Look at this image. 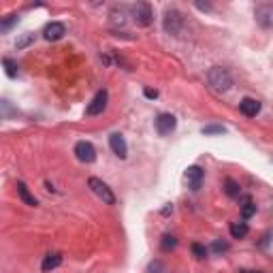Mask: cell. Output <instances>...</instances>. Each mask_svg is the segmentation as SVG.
<instances>
[{
  "instance_id": "cb8c5ba5",
  "label": "cell",
  "mask_w": 273,
  "mask_h": 273,
  "mask_svg": "<svg viewBox=\"0 0 273 273\" xmlns=\"http://www.w3.org/2000/svg\"><path fill=\"white\" fill-rule=\"evenodd\" d=\"M212 250H214L216 254H222V252H226V250H228V244H224V242H214Z\"/></svg>"
},
{
  "instance_id": "277c9868",
  "label": "cell",
  "mask_w": 273,
  "mask_h": 273,
  "mask_svg": "<svg viewBox=\"0 0 273 273\" xmlns=\"http://www.w3.org/2000/svg\"><path fill=\"white\" fill-rule=\"evenodd\" d=\"M182 26H184V15L180 11H175V9H168L164 13V30L168 32V34L178 36L182 32Z\"/></svg>"
},
{
  "instance_id": "3957f363",
  "label": "cell",
  "mask_w": 273,
  "mask_h": 273,
  "mask_svg": "<svg viewBox=\"0 0 273 273\" xmlns=\"http://www.w3.org/2000/svg\"><path fill=\"white\" fill-rule=\"evenodd\" d=\"M132 15H134L136 26H141V28H148L150 24L154 22V11H152V4L150 2H139L132 9Z\"/></svg>"
},
{
  "instance_id": "9a60e30c",
  "label": "cell",
  "mask_w": 273,
  "mask_h": 273,
  "mask_svg": "<svg viewBox=\"0 0 273 273\" xmlns=\"http://www.w3.org/2000/svg\"><path fill=\"white\" fill-rule=\"evenodd\" d=\"M111 24H114V26H124L126 24V6H114V11H111Z\"/></svg>"
},
{
  "instance_id": "7c38bea8",
  "label": "cell",
  "mask_w": 273,
  "mask_h": 273,
  "mask_svg": "<svg viewBox=\"0 0 273 273\" xmlns=\"http://www.w3.org/2000/svg\"><path fill=\"white\" fill-rule=\"evenodd\" d=\"M186 182L192 190H198L200 188V182H203V168L200 166H188L186 168Z\"/></svg>"
},
{
  "instance_id": "2e32d148",
  "label": "cell",
  "mask_w": 273,
  "mask_h": 273,
  "mask_svg": "<svg viewBox=\"0 0 273 273\" xmlns=\"http://www.w3.org/2000/svg\"><path fill=\"white\" fill-rule=\"evenodd\" d=\"M248 224L246 222H235V224H230V235H232V239H244L246 235H248Z\"/></svg>"
},
{
  "instance_id": "603a6c76",
  "label": "cell",
  "mask_w": 273,
  "mask_h": 273,
  "mask_svg": "<svg viewBox=\"0 0 273 273\" xmlns=\"http://www.w3.org/2000/svg\"><path fill=\"white\" fill-rule=\"evenodd\" d=\"M4 66H6V75H9V77H15V75H18V70H15V68H18V64H15L13 60L6 58V60H4Z\"/></svg>"
},
{
  "instance_id": "30bf717a",
  "label": "cell",
  "mask_w": 273,
  "mask_h": 273,
  "mask_svg": "<svg viewBox=\"0 0 273 273\" xmlns=\"http://www.w3.org/2000/svg\"><path fill=\"white\" fill-rule=\"evenodd\" d=\"M109 146H111V150H114V154L118 156V158H126L128 156V146H126V141H124V136L122 134H111L109 136Z\"/></svg>"
},
{
  "instance_id": "484cf974",
  "label": "cell",
  "mask_w": 273,
  "mask_h": 273,
  "mask_svg": "<svg viewBox=\"0 0 273 273\" xmlns=\"http://www.w3.org/2000/svg\"><path fill=\"white\" fill-rule=\"evenodd\" d=\"M146 96H148V98H156L158 92L156 90H146Z\"/></svg>"
},
{
  "instance_id": "4316f807",
  "label": "cell",
  "mask_w": 273,
  "mask_h": 273,
  "mask_svg": "<svg viewBox=\"0 0 273 273\" xmlns=\"http://www.w3.org/2000/svg\"><path fill=\"white\" fill-rule=\"evenodd\" d=\"M244 273H260V271H244Z\"/></svg>"
},
{
  "instance_id": "8992f818",
  "label": "cell",
  "mask_w": 273,
  "mask_h": 273,
  "mask_svg": "<svg viewBox=\"0 0 273 273\" xmlns=\"http://www.w3.org/2000/svg\"><path fill=\"white\" fill-rule=\"evenodd\" d=\"M154 124H156L158 134H171L175 130V126H178V120H175V116H171V114H160Z\"/></svg>"
},
{
  "instance_id": "d4e9b609",
  "label": "cell",
  "mask_w": 273,
  "mask_h": 273,
  "mask_svg": "<svg viewBox=\"0 0 273 273\" xmlns=\"http://www.w3.org/2000/svg\"><path fill=\"white\" fill-rule=\"evenodd\" d=\"M15 22H18V18H15V15H11V18H9V20L0 22V30H9V28L13 26V24H15Z\"/></svg>"
},
{
  "instance_id": "52a82bcc",
  "label": "cell",
  "mask_w": 273,
  "mask_h": 273,
  "mask_svg": "<svg viewBox=\"0 0 273 273\" xmlns=\"http://www.w3.org/2000/svg\"><path fill=\"white\" fill-rule=\"evenodd\" d=\"M107 98H109L107 90H100V92L92 98L90 105H88L86 114H88V116H98V114H102V111H105V107H107Z\"/></svg>"
},
{
  "instance_id": "5b68a950",
  "label": "cell",
  "mask_w": 273,
  "mask_h": 273,
  "mask_svg": "<svg viewBox=\"0 0 273 273\" xmlns=\"http://www.w3.org/2000/svg\"><path fill=\"white\" fill-rule=\"evenodd\" d=\"M75 156H77V160L90 164V162H94V160H96V150H94V146L90 141H79L75 146Z\"/></svg>"
},
{
  "instance_id": "ac0fdd59",
  "label": "cell",
  "mask_w": 273,
  "mask_h": 273,
  "mask_svg": "<svg viewBox=\"0 0 273 273\" xmlns=\"http://www.w3.org/2000/svg\"><path fill=\"white\" fill-rule=\"evenodd\" d=\"M178 246V239H175L173 235H164L162 237V244H160V248H162L164 252H168V250H173V248Z\"/></svg>"
},
{
  "instance_id": "ffe728a7",
  "label": "cell",
  "mask_w": 273,
  "mask_h": 273,
  "mask_svg": "<svg viewBox=\"0 0 273 273\" xmlns=\"http://www.w3.org/2000/svg\"><path fill=\"white\" fill-rule=\"evenodd\" d=\"M192 254H194L196 258H205V256H207V248L200 246V244H192Z\"/></svg>"
},
{
  "instance_id": "d6986e66",
  "label": "cell",
  "mask_w": 273,
  "mask_h": 273,
  "mask_svg": "<svg viewBox=\"0 0 273 273\" xmlns=\"http://www.w3.org/2000/svg\"><path fill=\"white\" fill-rule=\"evenodd\" d=\"M254 214H256V205L252 203V200H248V203L244 205V210H242V216H244V218L248 220V218H252Z\"/></svg>"
},
{
  "instance_id": "6da1fadb",
  "label": "cell",
  "mask_w": 273,
  "mask_h": 273,
  "mask_svg": "<svg viewBox=\"0 0 273 273\" xmlns=\"http://www.w3.org/2000/svg\"><path fill=\"white\" fill-rule=\"evenodd\" d=\"M207 79H210V86L216 92H228L232 88V77H230L228 70L222 68V66H214L210 70V75H207Z\"/></svg>"
},
{
  "instance_id": "44dd1931",
  "label": "cell",
  "mask_w": 273,
  "mask_h": 273,
  "mask_svg": "<svg viewBox=\"0 0 273 273\" xmlns=\"http://www.w3.org/2000/svg\"><path fill=\"white\" fill-rule=\"evenodd\" d=\"M222 132H224V126L212 124V126H205V128H203V134H222Z\"/></svg>"
},
{
  "instance_id": "ba28073f",
  "label": "cell",
  "mask_w": 273,
  "mask_h": 273,
  "mask_svg": "<svg viewBox=\"0 0 273 273\" xmlns=\"http://www.w3.org/2000/svg\"><path fill=\"white\" fill-rule=\"evenodd\" d=\"M43 34H45L47 41H60V38L66 34V28H64V24H60V22H52L45 26Z\"/></svg>"
},
{
  "instance_id": "7a4b0ae2",
  "label": "cell",
  "mask_w": 273,
  "mask_h": 273,
  "mask_svg": "<svg viewBox=\"0 0 273 273\" xmlns=\"http://www.w3.org/2000/svg\"><path fill=\"white\" fill-rule=\"evenodd\" d=\"M88 186L92 188V192H94L96 196L102 198V203H107V205H114V203H116L114 192H111V188H109L102 180H98V178H90V180H88Z\"/></svg>"
},
{
  "instance_id": "4fadbf2b",
  "label": "cell",
  "mask_w": 273,
  "mask_h": 273,
  "mask_svg": "<svg viewBox=\"0 0 273 273\" xmlns=\"http://www.w3.org/2000/svg\"><path fill=\"white\" fill-rule=\"evenodd\" d=\"M60 264H62V256H60V254H47L45 260H43V264H41V269H43L45 273H50V271H54V269H58Z\"/></svg>"
},
{
  "instance_id": "7402d4cb",
  "label": "cell",
  "mask_w": 273,
  "mask_h": 273,
  "mask_svg": "<svg viewBox=\"0 0 273 273\" xmlns=\"http://www.w3.org/2000/svg\"><path fill=\"white\" fill-rule=\"evenodd\" d=\"M32 41H34V34H30V32H28V34H24V36H22V38H20V41L15 43V45H18V50H22V47L30 45Z\"/></svg>"
},
{
  "instance_id": "9c48e42d",
  "label": "cell",
  "mask_w": 273,
  "mask_h": 273,
  "mask_svg": "<svg viewBox=\"0 0 273 273\" xmlns=\"http://www.w3.org/2000/svg\"><path fill=\"white\" fill-rule=\"evenodd\" d=\"M239 109H242V114L246 118H256L260 114V100H256V98H244L242 102H239Z\"/></svg>"
},
{
  "instance_id": "5bb4252c",
  "label": "cell",
  "mask_w": 273,
  "mask_h": 273,
  "mask_svg": "<svg viewBox=\"0 0 273 273\" xmlns=\"http://www.w3.org/2000/svg\"><path fill=\"white\" fill-rule=\"evenodd\" d=\"M18 194H20V198L24 200L26 205H30V207H34L36 205V198H34V194L28 190V186L24 182H18Z\"/></svg>"
},
{
  "instance_id": "e0dca14e",
  "label": "cell",
  "mask_w": 273,
  "mask_h": 273,
  "mask_svg": "<svg viewBox=\"0 0 273 273\" xmlns=\"http://www.w3.org/2000/svg\"><path fill=\"white\" fill-rule=\"evenodd\" d=\"M224 192L230 196V198H237L239 196V192H242V188H239V184L237 182H232V180H226L224 182Z\"/></svg>"
},
{
  "instance_id": "8fae6325",
  "label": "cell",
  "mask_w": 273,
  "mask_h": 273,
  "mask_svg": "<svg viewBox=\"0 0 273 273\" xmlns=\"http://www.w3.org/2000/svg\"><path fill=\"white\" fill-rule=\"evenodd\" d=\"M256 20H258V24L262 28H271L273 24V4H260L258 9H256Z\"/></svg>"
}]
</instances>
